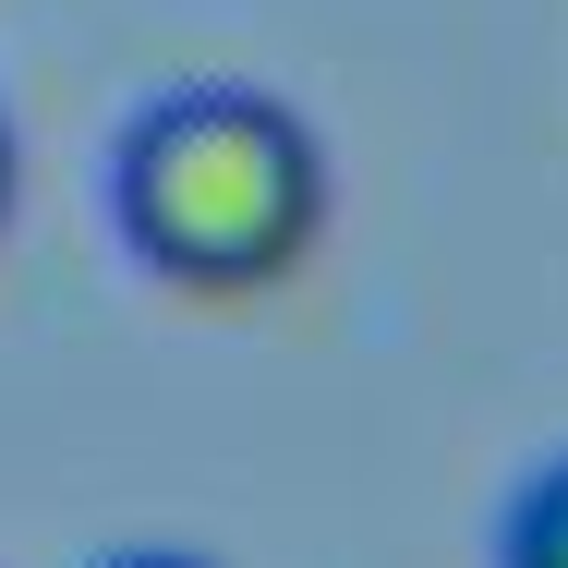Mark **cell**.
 Wrapping results in <instances>:
<instances>
[{
    "label": "cell",
    "instance_id": "cell-1",
    "mask_svg": "<svg viewBox=\"0 0 568 568\" xmlns=\"http://www.w3.org/2000/svg\"><path fill=\"white\" fill-rule=\"evenodd\" d=\"M110 219L145 254V278L170 291H278L315 230H327V158L303 110L254 98V85H182L121 133L110 158Z\"/></svg>",
    "mask_w": 568,
    "mask_h": 568
},
{
    "label": "cell",
    "instance_id": "cell-4",
    "mask_svg": "<svg viewBox=\"0 0 568 568\" xmlns=\"http://www.w3.org/2000/svg\"><path fill=\"white\" fill-rule=\"evenodd\" d=\"M121 568H194V557H121Z\"/></svg>",
    "mask_w": 568,
    "mask_h": 568
},
{
    "label": "cell",
    "instance_id": "cell-3",
    "mask_svg": "<svg viewBox=\"0 0 568 568\" xmlns=\"http://www.w3.org/2000/svg\"><path fill=\"white\" fill-rule=\"evenodd\" d=\"M12 170H24V158H12V110H0V219H12Z\"/></svg>",
    "mask_w": 568,
    "mask_h": 568
},
{
    "label": "cell",
    "instance_id": "cell-2",
    "mask_svg": "<svg viewBox=\"0 0 568 568\" xmlns=\"http://www.w3.org/2000/svg\"><path fill=\"white\" fill-rule=\"evenodd\" d=\"M496 568H568V459H545V471H532V484L508 496Z\"/></svg>",
    "mask_w": 568,
    "mask_h": 568
}]
</instances>
